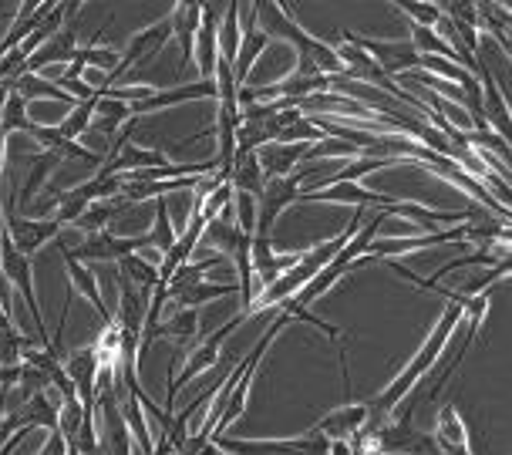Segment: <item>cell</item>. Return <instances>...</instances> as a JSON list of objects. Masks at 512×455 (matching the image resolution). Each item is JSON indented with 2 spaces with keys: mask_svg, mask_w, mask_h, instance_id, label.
Instances as JSON below:
<instances>
[{
  "mask_svg": "<svg viewBox=\"0 0 512 455\" xmlns=\"http://www.w3.org/2000/svg\"><path fill=\"white\" fill-rule=\"evenodd\" d=\"M368 422H371L368 402H344V405H337L334 412H327L320 418L310 432L324 435L327 442H351L354 435L368 429Z\"/></svg>",
  "mask_w": 512,
  "mask_h": 455,
  "instance_id": "obj_8",
  "label": "cell"
},
{
  "mask_svg": "<svg viewBox=\"0 0 512 455\" xmlns=\"http://www.w3.org/2000/svg\"><path fill=\"white\" fill-rule=\"evenodd\" d=\"M307 149L310 145H304V142H267V145H260L253 156L260 162L263 176L280 179V176H290V172L307 159Z\"/></svg>",
  "mask_w": 512,
  "mask_h": 455,
  "instance_id": "obj_15",
  "label": "cell"
},
{
  "mask_svg": "<svg viewBox=\"0 0 512 455\" xmlns=\"http://www.w3.org/2000/svg\"><path fill=\"white\" fill-rule=\"evenodd\" d=\"M479 85H482V118H486L489 132H496L499 139L509 142V105H506V95H502V88L496 85V78H492L489 68H482Z\"/></svg>",
  "mask_w": 512,
  "mask_h": 455,
  "instance_id": "obj_19",
  "label": "cell"
},
{
  "mask_svg": "<svg viewBox=\"0 0 512 455\" xmlns=\"http://www.w3.org/2000/svg\"><path fill=\"white\" fill-rule=\"evenodd\" d=\"M243 321H246V317H243L240 311H236V314L230 317V321L219 327V331H213L203 344H199V348H192V351L186 354V361H182V368L176 371V378H172V385H169V395H166V408H169V412H172V402H176V395H179V388H182V385H189V381H192V378H199L203 371L216 368L219 358H223V354H219V344L230 338V334H233Z\"/></svg>",
  "mask_w": 512,
  "mask_h": 455,
  "instance_id": "obj_3",
  "label": "cell"
},
{
  "mask_svg": "<svg viewBox=\"0 0 512 455\" xmlns=\"http://www.w3.org/2000/svg\"><path fill=\"white\" fill-rule=\"evenodd\" d=\"M128 209V203H122V199H102V203H91L85 213L78 216V230L81 233H102V230H108V223L115 220V216H122Z\"/></svg>",
  "mask_w": 512,
  "mask_h": 455,
  "instance_id": "obj_28",
  "label": "cell"
},
{
  "mask_svg": "<svg viewBox=\"0 0 512 455\" xmlns=\"http://www.w3.org/2000/svg\"><path fill=\"white\" fill-rule=\"evenodd\" d=\"M243 27H240V4H223V21H219V34H216V48L219 58L230 61L236 58V48H240Z\"/></svg>",
  "mask_w": 512,
  "mask_h": 455,
  "instance_id": "obj_27",
  "label": "cell"
},
{
  "mask_svg": "<svg viewBox=\"0 0 512 455\" xmlns=\"http://www.w3.org/2000/svg\"><path fill=\"white\" fill-rule=\"evenodd\" d=\"M61 226L54 220H27L24 213H17V209H11L4 220V236L11 240V247L17 253H24V257H34L44 243H51L54 236H58Z\"/></svg>",
  "mask_w": 512,
  "mask_h": 455,
  "instance_id": "obj_7",
  "label": "cell"
},
{
  "mask_svg": "<svg viewBox=\"0 0 512 455\" xmlns=\"http://www.w3.org/2000/svg\"><path fill=\"white\" fill-rule=\"evenodd\" d=\"M216 102V85L213 81H196V85H179V88H155L145 102L132 105V118L162 112V108H176L186 102Z\"/></svg>",
  "mask_w": 512,
  "mask_h": 455,
  "instance_id": "obj_12",
  "label": "cell"
},
{
  "mask_svg": "<svg viewBox=\"0 0 512 455\" xmlns=\"http://www.w3.org/2000/svg\"><path fill=\"white\" fill-rule=\"evenodd\" d=\"M41 455H68V442H64V435L58 429L48 432V439L41 445Z\"/></svg>",
  "mask_w": 512,
  "mask_h": 455,
  "instance_id": "obj_36",
  "label": "cell"
},
{
  "mask_svg": "<svg viewBox=\"0 0 512 455\" xmlns=\"http://www.w3.org/2000/svg\"><path fill=\"white\" fill-rule=\"evenodd\" d=\"M438 455H472L469 442H435Z\"/></svg>",
  "mask_w": 512,
  "mask_h": 455,
  "instance_id": "obj_37",
  "label": "cell"
},
{
  "mask_svg": "<svg viewBox=\"0 0 512 455\" xmlns=\"http://www.w3.org/2000/svg\"><path fill=\"white\" fill-rule=\"evenodd\" d=\"M142 247H149V233H142V236H115V233H88L85 240H81V247L78 250H71L75 253V260L81 263H112V260H122L128 257V253H135V250H142Z\"/></svg>",
  "mask_w": 512,
  "mask_h": 455,
  "instance_id": "obj_5",
  "label": "cell"
},
{
  "mask_svg": "<svg viewBox=\"0 0 512 455\" xmlns=\"http://www.w3.org/2000/svg\"><path fill=\"white\" fill-rule=\"evenodd\" d=\"M351 41L358 44V48H361L364 54H368V58H371L374 65H378L391 81L418 68V54H415V48L408 44V38H401V41H374V38H364V34H354V31H351Z\"/></svg>",
  "mask_w": 512,
  "mask_h": 455,
  "instance_id": "obj_4",
  "label": "cell"
},
{
  "mask_svg": "<svg viewBox=\"0 0 512 455\" xmlns=\"http://www.w3.org/2000/svg\"><path fill=\"white\" fill-rule=\"evenodd\" d=\"M118 290H122V300H118V314L112 321L118 324V331L125 338H142V327H145V314H149V294L135 290L132 284L118 280Z\"/></svg>",
  "mask_w": 512,
  "mask_h": 455,
  "instance_id": "obj_16",
  "label": "cell"
},
{
  "mask_svg": "<svg viewBox=\"0 0 512 455\" xmlns=\"http://www.w3.org/2000/svg\"><path fill=\"white\" fill-rule=\"evenodd\" d=\"M219 21H223V7L203 4V21H199L196 38H192V61H196L199 81H213V71L219 61V48H216Z\"/></svg>",
  "mask_w": 512,
  "mask_h": 455,
  "instance_id": "obj_10",
  "label": "cell"
},
{
  "mask_svg": "<svg viewBox=\"0 0 512 455\" xmlns=\"http://www.w3.org/2000/svg\"><path fill=\"white\" fill-rule=\"evenodd\" d=\"M61 166H64V159L58 156V152H41V156L31 162V172H27L21 193H17V209H24L27 203H31V199L44 189V182L54 176V169H61Z\"/></svg>",
  "mask_w": 512,
  "mask_h": 455,
  "instance_id": "obj_22",
  "label": "cell"
},
{
  "mask_svg": "<svg viewBox=\"0 0 512 455\" xmlns=\"http://www.w3.org/2000/svg\"><path fill=\"white\" fill-rule=\"evenodd\" d=\"M233 294H236V284H209V280H199V284L179 290V294L172 297V304L182 307V311H196L199 304H209V300H216V297H233Z\"/></svg>",
  "mask_w": 512,
  "mask_h": 455,
  "instance_id": "obj_29",
  "label": "cell"
},
{
  "mask_svg": "<svg viewBox=\"0 0 512 455\" xmlns=\"http://www.w3.org/2000/svg\"><path fill=\"white\" fill-rule=\"evenodd\" d=\"M199 21H203V4H186V0L172 4L169 31H172V38L179 41V51H182L179 71H186L192 61V38H196V31H199Z\"/></svg>",
  "mask_w": 512,
  "mask_h": 455,
  "instance_id": "obj_17",
  "label": "cell"
},
{
  "mask_svg": "<svg viewBox=\"0 0 512 455\" xmlns=\"http://www.w3.org/2000/svg\"><path fill=\"white\" fill-rule=\"evenodd\" d=\"M118 280L132 284L135 290H142V294H152L155 284H159V270H155L152 263H145L139 253H128V257L118 260Z\"/></svg>",
  "mask_w": 512,
  "mask_h": 455,
  "instance_id": "obj_26",
  "label": "cell"
},
{
  "mask_svg": "<svg viewBox=\"0 0 512 455\" xmlns=\"http://www.w3.org/2000/svg\"><path fill=\"white\" fill-rule=\"evenodd\" d=\"M317 169H324V166H317V162H307L304 169H294L290 176L263 182V193L256 196V233L253 236H270L273 223H277L280 216L300 199V182H304L307 176H314Z\"/></svg>",
  "mask_w": 512,
  "mask_h": 455,
  "instance_id": "obj_1",
  "label": "cell"
},
{
  "mask_svg": "<svg viewBox=\"0 0 512 455\" xmlns=\"http://www.w3.org/2000/svg\"><path fill=\"white\" fill-rule=\"evenodd\" d=\"M391 7H398L411 21V27H432L435 31L438 21H442V7L432 4V0H395Z\"/></svg>",
  "mask_w": 512,
  "mask_h": 455,
  "instance_id": "obj_33",
  "label": "cell"
},
{
  "mask_svg": "<svg viewBox=\"0 0 512 455\" xmlns=\"http://www.w3.org/2000/svg\"><path fill=\"white\" fill-rule=\"evenodd\" d=\"M172 243H176V226H172V220H169L166 199H155V223L149 230V247L169 253Z\"/></svg>",
  "mask_w": 512,
  "mask_h": 455,
  "instance_id": "obj_34",
  "label": "cell"
},
{
  "mask_svg": "<svg viewBox=\"0 0 512 455\" xmlns=\"http://www.w3.org/2000/svg\"><path fill=\"white\" fill-rule=\"evenodd\" d=\"M230 209L236 213V220H233L236 230H240L243 236H253L256 233V199L246 196V193H233Z\"/></svg>",
  "mask_w": 512,
  "mask_h": 455,
  "instance_id": "obj_35",
  "label": "cell"
},
{
  "mask_svg": "<svg viewBox=\"0 0 512 455\" xmlns=\"http://www.w3.org/2000/svg\"><path fill=\"white\" fill-rule=\"evenodd\" d=\"M0 307H4V311L11 314V284H7L4 270H0Z\"/></svg>",
  "mask_w": 512,
  "mask_h": 455,
  "instance_id": "obj_38",
  "label": "cell"
},
{
  "mask_svg": "<svg viewBox=\"0 0 512 455\" xmlns=\"http://www.w3.org/2000/svg\"><path fill=\"white\" fill-rule=\"evenodd\" d=\"M297 203H344L354 209L374 206V209H388L395 206V196H384V193H371V189L358 186V182H334V186L314 189V193H300Z\"/></svg>",
  "mask_w": 512,
  "mask_h": 455,
  "instance_id": "obj_9",
  "label": "cell"
},
{
  "mask_svg": "<svg viewBox=\"0 0 512 455\" xmlns=\"http://www.w3.org/2000/svg\"><path fill=\"white\" fill-rule=\"evenodd\" d=\"M475 17H479V31H489L492 38L502 44V51L512 54V41H509V24H512V11L506 4H475Z\"/></svg>",
  "mask_w": 512,
  "mask_h": 455,
  "instance_id": "obj_23",
  "label": "cell"
},
{
  "mask_svg": "<svg viewBox=\"0 0 512 455\" xmlns=\"http://www.w3.org/2000/svg\"><path fill=\"white\" fill-rule=\"evenodd\" d=\"M159 338H169L172 344H176V351L189 354L192 344H196V338H199V314L176 307V311L159 324Z\"/></svg>",
  "mask_w": 512,
  "mask_h": 455,
  "instance_id": "obj_20",
  "label": "cell"
},
{
  "mask_svg": "<svg viewBox=\"0 0 512 455\" xmlns=\"http://www.w3.org/2000/svg\"><path fill=\"white\" fill-rule=\"evenodd\" d=\"M169 41H172L169 17H162V21H155L152 27H145V31H139L132 41H128V48H125L122 54H118V68L112 71V78H108V85L122 78L125 71L132 68V65H145V61H149V58H155V54H159L162 48H166ZM108 85H105V88H108Z\"/></svg>",
  "mask_w": 512,
  "mask_h": 455,
  "instance_id": "obj_6",
  "label": "cell"
},
{
  "mask_svg": "<svg viewBox=\"0 0 512 455\" xmlns=\"http://www.w3.org/2000/svg\"><path fill=\"white\" fill-rule=\"evenodd\" d=\"M4 156H7V135L0 132V172H4Z\"/></svg>",
  "mask_w": 512,
  "mask_h": 455,
  "instance_id": "obj_39",
  "label": "cell"
},
{
  "mask_svg": "<svg viewBox=\"0 0 512 455\" xmlns=\"http://www.w3.org/2000/svg\"><path fill=\"white\" fill-rule=\"evenodd\" d=\"M61 368H64V375H68L71 385H75V395H78V402L85 405V412H95L98 358H95V351H91V344L88 348H75V351L64 354Z\"/></svg>",
  "mask_w": 512,
  "mask_h": 455,
  "instance_id": "obj_11",
  "label": "cell"
},
{
  "mask_svg": "<svg viewBox=\"0 0 512 455\" xmlns=\"http://www.w3.org/2000/svg\"><path fill=\"white\" fill-rule=\"evenodd\" d=\"M58 253H61V260H64V270H68L71 290L81 294V297H88V304H95V311L102 314V321L112 324V311H108V304L102 300V284H98L95 267H88V263L75 260V253H71V247H64V243H58Z\"/></svg>",
  "mask_w": 512,
  "mask_h": 455,
  "instance_id": "obj_13",
  "label": "cell"
},
{
  "mask_svg": "<svg viewBox=\"0 0 512 455\" xmlns=\"http://www.w3.org/2000/svg\"><path fill=\"white\" fill-rule=\"evenodd\" d=\"M267 48H270V38L260 31V24H256V17H253V4H250V24H243V38H240V48H236V58H233L236 85L246 88V75H250L256 58H260Z\"/></svg>",
  "mask_w": 512,
  "mask_h": 455,
  "instance_id": "obj_18",
  "label": "cell"
},
{
  "mask_svg": "<svg viewBox=\"0 0 512 455\" xmlns=\"http://www.w3.org/2000/svg\"><path fill=\"white\" fill-rule=\"evenodd\" d=\"M14 91L24 98V102H61V105H78L71 95H64V91L54 85V81L41 78V75H21L14 78Z\"/></svg>",
  "mask_w": 512,
  "mask_h": 455,
  "instance_id": "obj_25",
  "label": "cell"
},
{
  "mask_svg": "<svg viewBox=\"0 0 512 455\" xmlns=\"http://www.w3.org/2000/svg\"><path fill=\"white\" fill-rule=\"evenodd\" d=\"M95 108H98V95H95V98H88V102L71 105V112L64 115V118H61V125H58L61 139L78 142L81 135H85V132L91 129V122H95Z\"/></svg>",
  "mask_w": 512,
  "mask_h": 455,
  "instance_id": "obj_31",
  "label": "cell"
},
{
  "mask_svg": "<svg viewBox=\"0 0 512 455\" xmlns=\"http://www.w3.org/2000/svg\"><path fill=\"white\" fill-rule=\"evenodd\" d=\"M277 311H280V314H287L290 321H300V324H314L320 334H327V338H331V341H337V344H341V341L347 338V331H344V327H337V324H331V321H324V317H317L314 311H310V307H300L294 297H290V300H283V304L277 307ZM341 348H344V344H341Z\"/></svg>",
  "mask_w": 512,
  "mask_h": 455,
  "instance_id": "obj_32",
  "label": "cell"
},
{
  "mask_svg": "<svg viewBox=\"0 0 512 455\" xmlns=\"http://www.w3.org/2000/svg\"><path fill=\"white\" fill-rule=\"evenodd\" d=\"M226 182L233 186V193H246V196L256 199L263 193V182H267V176H263V169H260V162H256L253 152H236V162H233Z\"/></svg>",
  "mask_w": 512,
  "mask_h": 455,
  "instance_id": "obj_21",
  "label": "cell"
},
{
  "mask_svg": "<svg viewBox=\"0 0 512 455\" xmlns=\"http://www.w3.org/2000/svg\"><path fill=\"white\" fill-rule=\"evenodd\" d=\"M81 48L78 44V34L71 31H58L54 38H48L41 44L38 51L31 54V58L24 61V75H41V71H48V68H64V65H71V58H75V51Z\"/></svg>",
  "mask_w": 512,
  "mask_h": 455,
  "instance_id": "obj_14",
  "label": "cell"
},
{
  "mask_svg": "<svg viewBox=\"0 0 512 455\" xmlns=\"http://www.w3.org/2000/svg\"><path fill=\"white\" fill-rule=\"evenodd\" d=\"M21 422L27 425V429L54 432L58 429V402H54L48 391H38V395H31L21 405Z\"/></svg>",
  "mask_w": 512,
  "mask_h": 455,
  "instance_id": "obj_24",
  "label": "cell"
},
{
  "mask_svg": "<svg viewBox=\"0 0 512 455\" xmlns=\"http://www.w3.org/2000/svg\"><path fill=\"white\" fill-rule=\"evenodd\" d=\"M31 129H34V118L27 115V102L11 88V95L4 98V108H0V132L11 139L17 132L31 135Z\"/></svg>",
  "mask_w": 512,
  "mask_h": 455,
  "instance_id": "obj_30",
  "label": "cell"
},
{
  "mask_svg": "<svg viewBox=\"0 0 512 455\" xmlns=\"http://www.w3.org/2000/svg\"><path fill=\"white\" fill-rule=\"evenodd\" d=\"M209 445L226 455H331V442L317 432H304L297 439H226V435H213Z\"/></svg>",
  "mask_w": 512,
  "mask_h": 455,
  "instance_id": "obj_2",
  "label": "cell"
}]
</instances>
